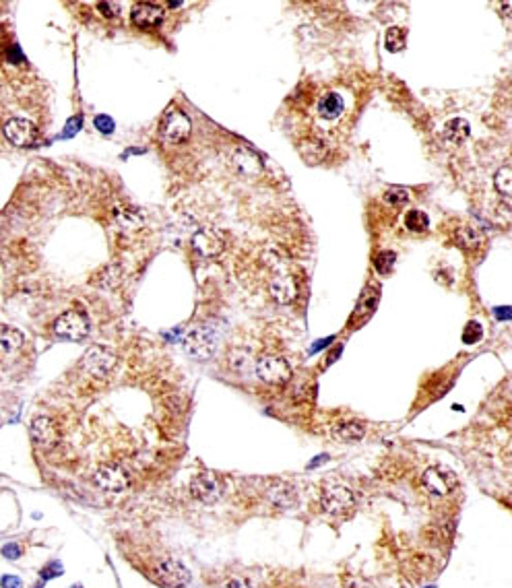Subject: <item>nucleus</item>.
<instances>
[{
  "instance_id": "24",
  "label": "nucleus",
  "mask_w": 512,
  "mask_h": 588,
  "mask_svg": "<svg viewBox=\"0 0 512 588\" xmlns=\"http://www.w3.org/2000/svg\"><path fill=\"white\" fill-rule=\"evenodd\" d=\"M228 365H230V370L236 372L238 376H244V374L250 370V351L240 349V347L232 349L230 355H228Z\"/></svg>"
},
{
  "instance_id": "31",
  "label": "nucleus",
  "mask_w": 512,
  "mask_h": 588,
  "mask_svg": "<svg viewBox=\"0 0 512 588\" xmlns=\"http://www.w3.org/2000/svg\"><path fill=\"white\" fill-rule=\"evenodd\" d=\"M481 335H484V329H481V325L475 322V320L467 322V327L463 329V340H465L467 345H475L477 340H481Z\"/></svg>"
},
{
  "instance_id": "8",
  "label": "nucleus",
  "mask_w": 512,
  "mask_h": 588,
  "mask_svg": "<svg viewBox=\"0 0 512 588\" xmlns=\"http://www.w3.org/2000/svg\"><path fill=\"white\" fill-rule=\"evenodd\" d=\"M89 318L83 312L69 310L54 322V333L67 340H83L89 335Z\"/></svg>"
},
{
  "instance_id": "12",
  "label": "nucleus",
  "mask_w": 512,
  "mask_h": 588,
  "mask_svg": "<svg viewBox=\"0 0 512 588\" xmlns=\"http://www.w3.org/2000/svg\"><path fill=\"white\" fill-rule=\"evenodd\" d=\"M232 168L244 178H258L264 171L262 157L248 147H236L232 151Z\"/></svg>"
},
{
  "instance_id": "37",
  "label": "nucleus",
  "mask_w": 512,
  "mask_h": 588,
  "mask_svg": "<svg viewBox=\"0 0 512 588\" xmlns=\"http://www.w3.org/2000/svg\"><path fill=\"white\" fill-rule=\"evenodd\" d=\"M223 588H253V587H250L246 580H242V578H234V580H228Z\"/></svg>"
},
{
  "instance_id": "20",
  "label": "nucleus",
  "mask_w": 512,
  "mask_h": 588,
  "mask_svg": "<svg viewBox=\"0 0 512 588\" xmlns=\"http://www.w3.org/2000/svg\"><path fill=\"white\" fill-rule=\"evenodd\" d=\"M331 431H333V438L339 442H359L366 433V427L361 421H341Z\"/></svg>"
},
{
  "instance_id": "35",
  "label": "nucleus",
  "mask_w": 512,
  "mask_h": 588,
  "mask_svg": "<svg viewBox=\"0 0 512 588\" xmlns=\"http://www.w3.org/2000/svg\"><path fill=\"white\" fill-rule=\"evenodd\" d=\"M60 574H62V566H60L58 562H54V564H50V566H46V568L42 570V578H44V580L56 578V576H60Z\"/></svg>"
},
{
  "instance_id": "9",
  "label": "nucleus",
  "mask_w": 512,
  "mask_h": 588,
  "mask_svg": "<svg viewBox=\"0 0 512 588\" xmlns=\"http://www.w3.org/2000/svg\"><path fill=\"white\" fill-rule=\"evenodd\" d=\"M456 475L444 467H429L422 473V485L432 496H448L456 487Z\"/></svg>"
},
{
  "instance_id": "26",
  "label": "nucleus",
  "mask_w": 512,
  "mask_h": 588,
  "mask_svg": "<svg viewBox=\"0 0 512 588\" xmlns=\"http://www.w3.org/2000/svg\"><path fill=\"white\" fill-rule=\"evenodd\" d=\"M494 186H496V192L504 198H509L512 192V168L509 166H502V168L496 171L494 175Z\"/></svg>"
},
{
  "instance_id": "32",
  "label": "nucleus",
  "mask_w": 512,
  "mask_h": 588,
  "mask_svg": "<svg viewBox=\"0 0 512 588\" xmlns=\"http://www.w3.org/2000/svg\"><path fill=\"white\" fill-rule=\"evenodd\" d=\"M97 8H99V12H101L103 17H108V19L118 17V12H120V6H118V4H114V2H99V4H97Z\"/></svg>"
},
{
  "instance_id": "5",
  "label": "nucleus",
  "mask_w": 512,
  "mask_h": 588,
  "mask_svg": "<svg viewBox=\"0 0 512 588\" xmlns=\"http://www.w3.org/2000/svg\"><path fill=\"white\" fill-rule=\"evenodd\" d=\"M217 349V335L209 327L192 329L184 336V351L194 359H209Z\"/></svg>"
},
{
  "instance_id": "6",
  "label": "nucleus",
  "mask_w": 512,
  "mask_h": 588,
  "mask_svg": "<svg viewBox=\"0 0 512 588\" xmlns=\"http://www.w3.org/2000/svg\"><path fill=\"white\" fill-rule=\"evenodd\" d=\"M190 494L203 504H215L223 496V481L219 479V475L203 471L190 481Z\"/></svg>"
},
{
  "instance_id": "36",
  "label": "nucleus",
  "mask_w": 512,
  "mask_h": 588,
  "mask_svg": "<svg viewBox=\"0 0 512 588\" xmlns=\"http://www.w3.org/2000/svg\"><path fill=\"white\" fill-rule=\"evenodd\" d=\"M0 588H23V582H21V578L6 574V576L0 578Z\"/></svg>"
},
{
  "instance_id": "13",
  "label": "nucleus",
  "mask_w": 512,
  "mask_h": 588,
  "mask_svg": "<svg viewBox=\"0 0 512 588\" xmlns=\"http://www.w3.org/2000/svg\"><path fill=\"white\" fill-rule=\"evenodd\" d=\"M223 236L217 230H200L192 236V248L200 258H215L223 252Z\"/></svg>"
},
{
  "instance_id": "38",
  "label": "nucleus",
  "mask_w": 512,
  "mask_h": 588,
  "mask_svg": "<svg viewBox=\"0 0 512 588\" xmlns=\"http://www.w3.org/2000/svg\"><path fill=\"white\" fill-rule=\"evenodd\" d=\"M496 316L504 320V318H509V310H506V308H502V310H496Z\"/></svg>"
},
{
  "instance_id": "34",
  "label": "nucleus",
  "mask_w": 512,
  "mask_h": 588,
  "mask_svg": "<svg viewBox=\"0 0 512 588\" xmlns=\"http://www.w3.org/2000/svg\"><path fill=\"white\" fill-rule=\"evenodd\" d=\"M95 128L108 135V132L114 130V122H112V118H108V116H97V118H95Z\"/></svg>"
},
{
  "instance_id": "18",
  "label": "nucleus",
  "mask_w": 512,
  "mask_h": 588,
  "mask_svg": "<svg viewBox=\"0 0 512 588\" xmlns=\"http://www.w3.org/2000/svg\"><path fill=\"white\" fill-rule=\"evenodd\" d=\"M114 221L124 232H135L145 225V217L135 207H116L114 209Z\"/></svg>"
},
{
  "instance_id": "33",
  "label": "nucleus",
  "mask_w": 512,
  "mask_h": 588,
  "mask_svg": "<svg viewBox=\"0 0 512 588\" xmlns=\"http://www.w3.org/2000/svg\"><path fill=\"white\" fill-rule=\"evenodd\" d=\"M2 555L6 557V560H19L21 557V547L17 545V543H6L4 547H2Z\"/></svg>"
},
{
  "instance_id": "11",
  "label": "nucleus",
  "mask_w": 512,
  "mask_h": 588,
  "mask_svg": "<svg viewBox=\"0 0 512 588\" xmlns=\"http://www.w3.org/2000/svg\"><path fill=\"white\" fill-rule=\"evenodd\" d=\"M4 137L10 145L15 147H27L35 141L37 137V130H35V124L27 118H10L6 124H4Z\"/></svg>"
},
{
  "instance_id": "16",
  "label": "nucleus",
  "mask_w": 512,
  "mask_h": 588,
  "mask_svg": "<svg viewBox=\"0 0 512 588\" xmlns=\"http://www.w3.org/2000/svg\"><path fill=\"white\" fill-rule=\"evenodd\" d=\"M268 293L277 304H289L298 295V283L291 275H277L268 283Z\"/></svg>"
},
{
  "instance_id": "25",
  "label": "nucleus",
  "mask_w": 512,
  "mask_h": 588,
  "mask_svg": "<svg viewBox=\"0 0 512 588\" xmlns=\"http://www.w3.org/2000/svg\"><path fill=\"white\" fill-rule=\"evenodd\" d=\"M120 281H122V270H120V266H116V264H110V266L101 268V270L97 273V277L93 279V283L99 285V287H103V289H114Z\"/></svg>"
},
{
  "instance_id": "3",
  "label": "nucleus",
  "mask_w": 512,
  "mask_h": 588,
  "mask_svg": "<svg viewBox=\"0 0 512 588\" xmlns=\"http://www.w3.org/2000/svg\"><path fill=\"white\" fill-rule=\"evenodd\" d=\"M151 574L162 587L166 588H186L190 582V570L173 557L155 562Z\"/></svg>"
},
{
  "instance_id": "2",
  "label": "nucleus",
  "mask_w": 512,
  "mask_h": 588,
  "mask_svg": "<svg viewBox=\"0 0 512 588\" xmlns=\"http://www.w3.org/2000/svg\"><path fill=\"white\" fill-rule=\"evenodd\" d=\"M95 485L105 494H122L130 487V475L116 462H103L93 473Z\"/></svg>"
},
{
  "instance_id": "29",
  "label": "nucleus",
  "mask_w": 512,
  "mask_h": 588,
  "mask_svg": "<svg viewBox=\"0 0 512 588\" xmlns=\"http://www.w3.org/2000/svg\"><path fill=\"white\" fill-rule=\"evenodd\" d=\"M395 260H397V254L391 252V250H384V252L376 254L374 258V266L380 275H389L395 266Z\"/></svg>"
},
{
  "instance_id": "21",
  "label": "nucleus",
  "mask_w": 512,
  "mask_h": 588,
  "mask_svg": "<svg viewBox=\"0 0 512 588\" xmlns=\"http://www.w3.org/2000/svg\"><path fill=\"white\" fill-rule=\"evenodd\" d=\"M471 135V126L467 120L463 118H452L446 122L444 126V137L446 141H450L452 145H461L463 141H467V137Z\"/></svg>"
},
{
  "instance_id": "14",
  "label": "nucleus",
  "mask_w": 512,
  "mask_h": 588,
  "mask_svg": "<svg viewBox=\"0 0 512 588\" xmlns=\"http://www.w3.org/2000/svg\"><path fill=\"white\" fill-rule=\"evenodd\" d=\"M29 431H31V440L42 448H52L60 440V431H58L56 423L46 415H40V417L31 421Z\"/></svg>"
},
{
  "instance_id": "30",
  "label": "nucleus",
  "mask_w": 512,
  "mask_h": 588,
  "mask_svg": "<svg viewBox=\"0 0 512 588\" xmlns=\"http://www.w3.org/2000/svg\"><path fill=\"white\" fill-rule=\"evenodd\" d=\"M382 198L389 207H403L409 200V192L405 188H391V190L384 192Z\"/></svg>"
},
{
  "instance_id": "28",
  "label": "nucleus",
  "mask_w": 512,
  "mask_h": 588,
  "mask_svg": "<svg viewBox=\"0 0 512 588\" xmlns=\"http://www.w3.org/2000/svg\"><path fill=\"white\" fill-rule=\"evenodd\" d=\"M405 225H407L409 232L420 234V232H426L427 227H429V219H427V215L424 211L413 209V211H409V213L405 215Z\"/></svg>"
},
{
  "instance_id": "19",
  "label": "nucleus",
  "mask_w": 512,
  "mask_h": 588,
  "mask_svg": "<svg viewBox=\"0 0 512 588\" xmlns=\"http://www.w3.org/2000/svg\"><path fill=\"white\" fill-rule=\"evenodd\" d=\"M318 116L325 118V120H335L339 118L345 110V103H343V97L339 93H325L321 99H318Z\"/></svg>"
},
{
  "instance_id": "10",
  "label": "nucleus",
  "mask_w": 512,
  "mask_h": 588,
  "mask_svg": "<svg viewBox=\"0 0 512 588\" xmlns=\"http://www.w3.org/2000/svg\"><path fill=\"white\" fill-rule=\"evenodd\" d=\"M192 132V124L182 110H170L162 122V139L170 145H180L188 141Z\"/></svg>"
},
{
  "instance_id": "15",
  "label": "nucleus",
  "mask_w": 512,
  "mask_h": 588,
  "mask_svg": "<svg viewBox=\"0 0 512 588\" xmlns=\"http://www.w3.org/2000/svg\"><path fill=\"white\" fill-rule=\"evenodd\" d=\"M130 19L139 29H153L164 21V8L153 2H137L130 10Z\"/></svg>"
},
{
  "instance_id": "27",
  "label": "nucleus",
  "mask_w": 512,
  "mask_h": 588,
  "mask_svg": "<svg viewBox=\"0 0 512 588\" xmlns=\"http://www.w3.org/2000/svg\"><path fill=\"white\" fill-rule=\"evenodd\" d=\"M405 42H407V31L403 27H391L386 31V50L389 52H401L405 48Z\"/></svg>"
},
{
  "instance_id": "1",
  "label": "nucleus",
  "mask_w": 512,
  "mask_h": 588,
  "mask_svg": "<svg viewBox=\"0 0 512 588\" xmlns=\"http://www.w3.org/2000/svg\"><path fill=\"white\" fill-rule=\"evenodd\" d=\"M116 363H118V357L114 351H110L108 347H99V345H93L89 347L83 355V370L91 378H97V380H105L112 376V372L116 370Z\"/></svg>"
},
{
  "instance_id": "22",
  "label": "nucleus",
  "mask_w": 512,
  "mask_h": 588,
  "mask_svg": "<svg viewBox=\"0 0 512 588\" xmlns=\"http://www.w3.org/2000/svg\"><path fill=\"white\" fill-rule=\"evenodd\" d=\"M481 240H484L481 232H477V230L471 227V225H461V227L454 232V242H456V246H461V248H465V250L477 248V246L481 244Z\"/></svg>"
},
{
  "instance_id": "17",
  "label": "nucleus",
  "mask_w": 512,
  "mask_h": 588,
  "mask_svg": "<svg viewBox=\"0 0 512 588\" xmlns=\"http://www.w3.org/2000/svg\"><path fill=\"white\" fill-rule=\"evenodd\" d=\"M264 498H266L268 504L279 508V510H289V508H293L296 502H298L296 490H293L291 485H287V483H273V485L266 490Z\"/></svg>"
},
{
  "instance_id": "7",
  "label": "nucleus",
  "mask_w": 512,
  "mask_h": 588,
  "mask_svg": "<svg viewBox=\"0 0 512 588\" xmlns=\"http://www.w3.org/2000/svg\"><path fill=\"white\" fill-rule=\"evenodd\" d=\"M355 504V498H353V492L347 487V485H341V483H331L323 490V496H321V505L325 512L333 514V516H343L347 514L351 508Z\"/></svg>"
},
{
  "instance_id": "4",
  "label": "nucleus",
  "mask_w": 512,
  "mask_h": 588,
  "mask_svg": "<svg viewBox=\"0 0 512 588\" xmlns=\"http://www.w3.org/2000/svg\"><path fill=\"white\" fill-rule=\"evenodd\" d=\"M255 372L258 380L266 382V384H285L291 378V365L287 363V359L279 357V355H262L258 357L255 363Z\"/></svg>"
},
{
  "instance_id": "23",
  "label": "nucleus",
  "mask_w": 512,
  "mask_h": 588,
  "mask_svg": "<svg viewBox=\"0 0 512 588\" xmlns=\"http://www.w3.org/2000/svg\"><path fill=\"white\" fill-rule=\"evenodd\" d=\"M23 347V335L12 327H0V353H15Z\"/></svg>"
}]
</instances>
